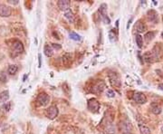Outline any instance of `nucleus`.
<instances>
[{
    "label": "nucleus",
    "mask_w": 163,
    "mask_h": 134,
    "mask_svg": "<svg viewBox=\"0 0 163 134\" xmlns=\"http://www.w3.org/2000/svg\"><path fill=\"white\" fill-rule=\"evenodd\" d=\"M24 46L23 43L19 41V40H14L12 43V52L16 54V55H18V54H21L23 52H24Z\"/></svg>",
    "instance_id": "nucleus-1"
},
{
    "label": "nucleus",
    "mask_w": 163,
    "mask_h": 134,
    "mask_svg": "<svg viewBox=\"0 0 163 134\" xmlns=\"http://www.w3.org/2000/svg\"><path fill=\"white\" fill-rule=\"evenodd\" d=\"M50 101V97L48 94L46 93H40L38 96H37V99H36V102H37V105L39 106H46L49 103Z\"/></svg>",
    "instance_id": "nucleus-2"
},
{
    "label": "nucleus",
    "mask_w": 163,
    "mask_h": 134,
    "mask_svg": "<svg viewBox=\"0 0 163 134\" xmlns=\"http://www.w3.org/2000/svg\"><path fill=\"white\" fill-rule=\"evenodd\" d=\"M106 85H105V83L102 82V81H98L97 83H95L92 88V92L93 93H96V94H99V93H101L103 92V90L105 89Z\"/></svg>",
    "instance_id": "nucleus-3"
},
{
    "label": "nucleus",
    "mask_w": 163,
    "mask_h": 134,
    "mask_svg": "<svg viewBox=\"0 0 163 134\" xmlns=\"http://www.w3.org/2000/svg\"><path fill=\"white\" fill-rule=\"evenodd\" d=\"M100 107H101L100 102L96 99L93 98V99H90L88 101V109L90 110L91 112H97L100 110Z\"/></svg>",
    "instance_id": "nucleus-4"
},
{
    "label": "nucleus",
    "mask_w": 163,
    "mask_h": 134,
    "mask_svg": "<svg viewBox=\"0 0 163 134\" xmlns=\"http://www.w3.org/2000/svg\"><path fill=\"white\" fill-rule=\"evenodd\" d=\"M58 115V108L56 106H50L46 110V116L50 119V120H54V118H56Z\"/></svg>",
    "instance_id": "nucleus-5"
},
{
    "label": "nucleus",
    "mask_w": 163,
    "mask_h": 134,
    "mask_svg": "<svg viewBox=\"0 0 163 134\" xmlns=\"http://www.w3.org/2000/svg\"><path fill=\"white\" fill-rule=\"evenodd\" d=\"M99 12L101 14V16L103 21L105 22V24H110L111 23V20H110V18L107 16V5L106 4H101L100 6Z\"/></svg>",
    "instance_id": "nucleus-6"
},
{
    "label": "nucleus",
    "mask_w": 163,
    "mask_h": 134,
    "mask_svg": "<svg viewBox=\"0 0 163 134\" xmlns=\"http://www.w3.org/2000/svg\"><path fill=\"white\" fill-rule=\"evenodd\" d=\"M110 82L112 83V85L117 89H120L121 88V85H122V82L119 78V76L117 75L116 73H112L110 74Z\"/></svg>",
    "instance_id": "nucleus-7"
},
{
    "label": "nucleus",
    "mask_w": 163,
    "mask_h": 134,
    "mask_svg": "<svg viewBox=\"0 0 163 134\" xmlns=\"http://www.w3.org/2000/svg\"><path fill=\"white\" fill-rule=\"evenodd\" d=\"M133 100L139 104H144L147 101V97L143 93L138 92V93H135L134 95H133Z\"/></svg>",
    "instance_id": "nucleus-8"
},
{
    "label": "nucleus",
    "mask_w": 163,
    "mask_h": 134,
    "mask_svg": "<svg viewBox=\"0 0 163 134\" xmlns=\"http://www.w3.org/2000/svg\"><path fill=\"white\" fill-rule=\"evenodd\" d=\"M12 10L8 6L0 5V17H8L11 16Z\"/></svg>",
    "instance_id": "nucleus-9"
},
{
    "label": "nucleus",
    "mask_w": 163,
    "mask_h": 134,
    "mask_svg": "<svg viewBox=\"0 0 163 134\" xmlns=\"http://www.w3.org/2000/svg\"><path fill=\"white\" fill-rule=\"evenodd\" d=\"M57 7L61 11H68L70 7H71V3L68 0H60V1L57 2Z\"/></svg>",
    "instance_id": "nucleus-10"
},
{
    "label": "nucleus",
    "mask_w": 163,
    "mask_h": 134,
    "mask_svg": "<svg viewBox=\"0 0 163 134\" xmlns=\"http://www.w3.org/2000/svg\"><path fill=\"white\" fill-rule=\"evenodd\" d=\"M62 62H63L64 65L69 66L72 64V54L69 53L64 54V55L62 56Z\"/></svg>",
    "instance_id": "nucleus-11"
},
{
    "label": "nucleus",
    "mask_w": 163,
    "mask_h": 134,
    "mask_svg": "<svg viewBox=\"0 0 163 134\" xmlns=\"http://www.w3.org/2000/svg\"><path fill=\"white\" fill-rule=\"evenodd\" d=\"M143 58H144V61L147 63H153L155 61V56L152 54V52H146L143 54Z\"/></svg>",
    "instance_id": "nucleus-12"
},
{
    "label": "nucleus",
    "mask_w": 163,
    "mask_h": 134,
    "mask_svg": "<svg viewBox=\"0 0 163 134\" xmlns=\"http://www.w3.org/2000/svg\"><path fill=\"white\" fill-rule=\"evenodd\" d=\"M135 29L139 34H141V33H143L147 30V27H146V25L144 23H142L141 21H138L135 24Z\"/></svg>",
    "instance_id": "nucleus-13"
},
{
    "label": "nucleus",
    "mask_w": 163,
    "mask_h": 134,
    "mask_svg": "<svg viewBox=\"0 0 163 134\" xmlns=\"http://www.w3.org/2000/svg\"><path fill=\"white\" fill-rule=\"evenodd\" d=\"M148 17H149V19L151 22H154V23H157L159 21L158 14L155 10H150L149 12H148Z\"/></svg>",
    "instance_id": "nucleus-14"
},
{
    "label": "nucleus",
    "mask_w": 163,
    "mask_h": 134,
    "mask_svg": "<svg viewBox=\"0 0 163 134\" xmlns=\"http://www.w3.org/2000/svg\"><path fill=\"white\" fill-rule=\"evenodd\" d=\"M9 99V92L8 91H3L0 93V103H5Z\"/></svg>",
    "instance_id": "nucleus-15"
},
{
    "label": "nucleus",
    "mask_w": 163,
    "mask_h": 134,
    "mask_svg": "<svg viewBox=\"0 0 163 134\" xmlns=\"http://www.w3.org/2000/svg\"><path fill=\"white\" fill-rule=\"evenodd\" d=\"M43 53L47 57H51L54 54V49L52 46H48V44H46V46H44V48H43Z\"/></svg>",
    "instance_id": "nucleus-16"
},
{
    "label": "nucleus",
    "mask_w": 163,
    "mask_h": 134,
    "mask_svg": "<svg viewBox=\"0 0 163 134\" xmlns=\"http://www.w3.org/2000/svg\"><path fill=\"white\" fill-rule=\"evenodd\" d=\"M64 17H65L70 23H73V22H75V16H73L72 12H71L70 10H68V11H66V12L64 13Z\"/></svg>",
    "instance_id": "nucleus-17"
},
{
    "label": "nucleus",
    "mask_w": 163,
    "mask_h": 134,
    "mask_svg": "<svg viewBox=\"0 0 163 134\" xmlns=\"http://www.w3.org/2000/svg\"><path fill=\"white\" fill-rule=\"evenodd\" d=\"M151 112L158 115L161 112V107L159 105H158V104H151Z\"/></svg>",
    "instance_id": "nucleus-18"
},
{
    "label": "nucleus",
    "mask_w": 163,
    "mask_h": 134,
    "mask_svg": "<svg viewBox=\"0 0 163 134\" xmlns=\"http://www.w3.org/2000/svg\"><path fill=\"white\" fill-rule=\"evenodd\" d=\"M17 71H18V67H17L16 64H12V65H10V66L8 67V69H7L8 73L11 74V75H13V74H16Z\"/></svg>",
    "instance_id": "nucleus-19"
},
{
    "label": "nucleus",
    "mask_w": 163,
    "mask_h": 134,
    "mask_svg": "<svg viewBox=\"0 0 163 134\" xmlns=\"http://www.w3.org/2000/svg\"><path fill=\"white\" fill-rule=\"evenodd\" d=\"M139 128H140V131H141V134H151V130L147 126L139 125Z\"/></svg>",
    "instance_id": "nucleus-20"
},
{
    "label": "nucleus",
    "mask_w": 163,
    "mask_h": 134,
    "mask_svg": "<svg viewBox=\"0 0 163 134\" xmlns=\"http://www.w3.org/2000/svg\"><path fill=\"white\" fill-rule=\"evenodd\" d=\"M145 39H146V41L147 42H150V41H151L154 37H155V33L154 32H148L146 35H145Z\"/></svg>",
    "instance_id": "nucleus-21"
},
{
    "label": "nucleus",
    "mask_w": 163,
    "mask_h": 134,
    "mask_svg": "<svg viewBox=\"0 0 163 134\" xmlns=\"http://www.w3.org/2000/svg\"><path fill=\"white\" fill-rule=\"evenodd\" d=\"M136 43L138 44V46L140 48H141L143 46V38L141 35H136Z\"/></svg>",
    "instance_id": "nucleus-22"
},
{
    "label": "nucleus",
    "mask_w": 163,
    "mask_h": 134,
    "mask_svg": "<svg viewBox=\"0 0 163 134\" xmlns=\"http://www.w3.org/2000/svg\"><path fill=\"white\" fill-rule=\"evenodd\" d=\"M69 36H70V38L72 39L73 41H80V40H81V36H80L78 34L75 33V32H71V33L69 34Z\"/></svg>",
    "instance_id": "nucleus-23"
},
{
    "label": "nucleus",
    "mask_w": 163,
    "mask_h": 134,
    "mask_svg": "<svg viewBox=\"0 0 163 134\" xmlns=\"http://www.w3.org/2000/svg\"><path fill=\"white\" fill-rule=\"evenodd\" d=\"M109 37L111 42H115L117 40V34H114V31H111L109 33Z\"/></svg>",
    "instance_id": "nucleus-24"
},
{
    "label": "nucleus",
    "mask_w": 163,
    "mask_h": 134,
    "mask_svg": "<svg viewBox=\"0 0 163 134\" xmlns=\"http://www.w3.org/2000/svg\"><path fill=\"white\" fill-rule=\"evenodd\" d=\"M107 96L110 97V98H114L115 97V92L112 91V90H108L107 93H106Z\"/></svg>",
    "instance_id": "nucleus-25"
},
{
    "label": "nucleus",
    "mask_w": 163,
    "mask_h": 134,
    "mask_svg": "<svg viewBox=\"0 0 163 134\" xmlns=\"http://www.w3.org/2000/svg\"><path fill=\"white\" fill-rule=\"evenodd\" d=\"M0 82L1 83H6L7 82V76L4 72H0Z\"/></svg>",
    "instance_id": "nucleus-26"
},
{
    "label": "nucleus",
    "mask_w": 163,
    "mask_h": 134,
    "mask_svg": "<svg viewBox=\"0 0 163 134\" xmlns=\"http://www.w3.org/2000/svg\"><path fill=\"white\" fill-rule=\"evenodd\" d=\"M52 47L54 49H61V46L58 43H52Z\"/></svg>",
    "instance_id": "nucleus-27"
},
{
    "label": "nucleus",
    "mask_w": 163,
    "mask_h": 134,
    "mask_svg": "<svg viewBox=\"0 0 163 134\" xmlns=\"http://www.w3.org/2000/svg\"><path fill=\"white\" fill-rule=\"evenodd\" d=\"M10 105H11V103L10 102H7V104H5L4 105V109H6L7 111H9V109H10Z\"/></svg>",
    "instance_id": "nucleus-28"
},
{
    "label": "nucleus",
    "mask_w": 163,
    "mask_h": 134,
    "mask_svg": "<svg viewBox=\"0 0 163 134\" xmlns=\"http://www.w3.org/2000/svg\"><path fill=\"white\" fill-rule=\"evenodd\" d=\"M156 72L158 73L159 76H160V77L163 79V72H162V71H160V70H156Z\"/></svg>",
    "instance_id": "nucleus-29"
},
{
    "label": "nucleus",
    "mask_w": 163,
    "mask_h": 134,
    "mask_svg": "<svg viewBox=\"0 0 163 134\" xmlns=\"http://www.w3.org/2000/svg\"><path fill=\"white\" fill-rule=\"evenodd\" d=\"M8 3H10V4H14V5H16V4H17V3H18V1H17V0L16 2H13L12 0H8Z\"/></svg>",
    "instance_id": "nucleus-30"
},
{
    "label": "nucleus",
    "mask_w": 163,
    "mask_h": 134,
    "mask_svg": "<svg viewBox=\"0 0 163 134\" xmlns=\"http://www.w3.org/2000/svg\"><path fill=\"white\" fill-rule=\"evenodd\" d=\"M39 67H41V54H39Z\"/></svg>",
    "instance_id": "nucleus-31"
},
{
    "label": "nucleus",
    "mask_w": 163,
    "mask_h": 134,
    "mask_svg": "<svg viewBox=\"0 0 163 134\" xmlns=\"http://www.w3.org/2000/svg\"><path fill=\"white\" fill-rule=\"evenodd\" d=\"M159 88H160L161 90H163V83H160V84H159Z\"/></svg>",
    "instance_id": "nucleus-32"
},
{
    "label": "nucleus",
    "mask_w": 163,
    "mask_h": 134,
    "mask_svg": "<svg viewBox=\"0 0 163 134\" xmlns=\"http://www.w3.org/2000/svg\"><path fill=\"white\" fill-rule=\"evenodd\" d=\"M122 134H132V133H130V132H129V131H127V132H123Z\"/></svg>",
    "instance_id": "nucleus-33"
},
{
    "label": "nucleus",
    "mask_w": 163,
    "mask_h": 134,
    "mask_svg": "<svg viewBox=\"0 0 163 134\" xmlns=\"http://www.w3.org/2000/svg\"><path fill=\"white\" fill-rule=\"evenodd\" d=\"M161 36H162V38H163V32L161 33Z\"/></svg>",
    "instance_id": "nucleus-34"
},
{
    "label": "nucleus",
    "mask_w": 163,
    "mask_h": 134,
    "mask_svg": "<svg viewBox=\"0 0 163 134\" xmlns=\"http://www.w3.org/2000/svg\"><path fill=\"white\" fill-rule=\"evenodd\" d=\"M162 21H163V17H162Z\"/></svg>",
    "instance_id": "nucleus-35"
}]
</instances>
